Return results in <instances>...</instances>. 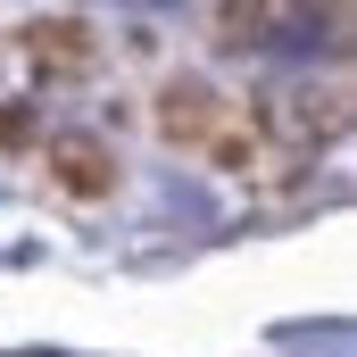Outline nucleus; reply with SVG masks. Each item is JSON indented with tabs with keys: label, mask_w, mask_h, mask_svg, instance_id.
I'll return each mask as SVG.
<instances>
[{
	"label": "nucleus",
	"mask_w": 357,
	"mask_h": 357,
	"mask_svg": "<svg viewBox=\"0 0 357 357\" xmlns=\"http://www.w3.org/2000/svg\"><path fill=\"white\" fill-rule=\"evenodd\" d=\"M42 175H50V191H67V199H108L125 167H116V150L100 133H50L42 142Z\"/></svg>",
	"instance_id": "nucleus-2"
},
{
	"label": "nucleus",
	"mask_w": 357,
	"mask_h": 357,
	"mask_svg": "<svg viewBox=\"0 0 357 357\" xmlns=\"http://www.w3.org/2000/svg\"><path fill=\"white\" fill-rule=\"evenodd\" d=\"M158 133L175 150H191V158L225 167V175H250L258 167V116L241 100H225L216 84H199V75H175V84L158 91Z\"/></svg>",
	"instance_id": "nucleus-1"
}]
</instances>
